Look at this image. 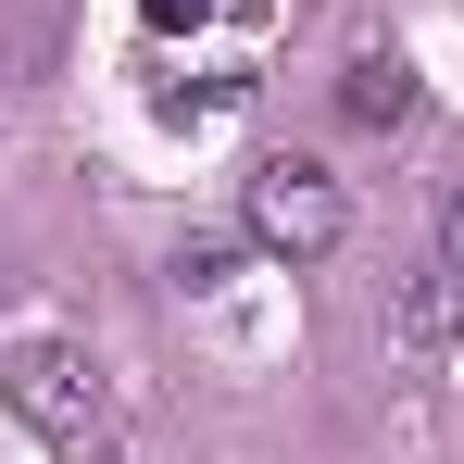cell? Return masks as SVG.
<instances>
[{"label":"cell","mask_w":464,"mask_h":464,"mask_svg":"<svg viewBox=\"0 0 464 464\" xmlns=\"http://www.w3.org/2000/svg\"><path fill=\"white\" fill-rule=\"evenodd\" d=\"M238 238L251 251H289V264H326L339 238H352V201H339V176L302 151L251 163V188H238Z\"/></svg>","instance_id":"6da1fadb"},{"label":"cell","mask_w":464,"mask_h":464,"mask_svg":"<svg viewBox=\"0 0 464 464\" xmlns=\"http://www.w3.org/2000/svg\"><path fill=\"white\" fill-rule=\"evenodd\" d=\"M238 276V238H188V251H176V289H227Z\"/></svg>","instance_id":"5b68a950"},{"label":"cell","mask_w":464,"mask_h":464,"mask_svg":"<svg viewBox=\"0 0 464 464\" xmlns=\"http://www.w3.org/2000/svg\"><path fill=\"white\" fill-rule=\"evenodd\" d=\"M139 13H151V25H201L214 0H139Z\"/></svg>","instance_id":"52a82bcc"},{"label":"cell","mask_w":464,"mask_h":464,"mask_svg":"<svg viewBox=\"0 0 464 464\" xmlns=\"http://www.w3.org/2000/svg\"><path fill=\"white\" fill-rule=\"evenodd\" d=\"M440 264H452V276H464V188H452V201H440Z\"/></svg>","instance_id":"8992f818"},{"label":"cell","mask_w":464,"mask_h":464,"mask_svg":"<svg viewBox=\"0 0 464 464\" xmlns=\"http://www.w3.org/2000/svg\"><path fill=\"white\" fill-rule=\"evenodd\" d=\"M339 113H352V126H401V113H414V63H401V51H352Z\"/></svg>","instance_id":"277c9868"},{"label":"cell","mask_w":464,"mask_h":464,"mask_svg":"<svg viewBox=\"0 0 464 464\" xmlns=\"http://www.w3.org/2000/svg\"><path fill=\"white\" fill-rule=\"evenodd\" d=\"M389 339H401V352H452V339H464V276H452V264L401 276V302H389Z\"/></svg>","instance_id":"3957f363"},{"label":"cell","mask_w":464,"mask_h":464,"mask_svg":"<svg viewBox=\"0 0 464 464\" xmlns=\"http://www.w3.org/2000/svg\"><path fill=\"white\" fill-rule=\"evenodd\" d=\"M0 401H13L51 452H88V440H101V364H88L76 339H13V352H0Z\"/></svg>","instance_id":"7a4b0ae2"}]
</instances>
